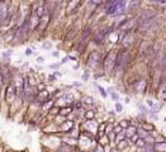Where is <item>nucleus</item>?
Listing matches in <instances>:
<instances>
[{"instance_id": "nucleus-17", "label": "nucleus", "mask_w": 166, "mask_h": 152, "mask_svg": "<svg viewBox=\"0 0 166 152\" xmlns=\"http://www.w3.org/2000/svg\"><path fill=\"white\" fill-rule=\"evenodd\" d=\"M10 55H12V51H9V52H4V53H3V57L7 58V57H10Z\"/></svg>"}, {"instance_id": "nucleus-22", "label": "nucleus", "mask_w": 166, "mask_h": 152, "mask_svg": "<svg viewBox=\"0 0 166 152\" xmlns=\"http://www.w3.org/2000/svg\"><path fill=\"white\" fill-rule=\"evenodd\" d=\"M91 2H93L94 4H99V3L102 2V0H91Z\"/></svg>"}, {"instance_id": "nucleus-14", "label": "nucleus", "mask_w": 166, "mask_h": 152, "mask_svg": "<svg viewBox=\"0 0 166 152\" xmlns=\"http://www.w3.org/2000/svg\"><path fill=\"white\" fill-rule=\"evenodd\" d=\"M82 80H84V81H88V80H89V73H88V72H85L84 75H82Z\"/></svg>"}, {"instance_id": "nucleus-3", "label": "nucleus", "mask_w": 166, "mask_h": 152, "mask_svg": "<svg viewBox=\"0 0 166 152\" xmlns=\"http://www.w3.org/2000/svg\"><path fill=\"white\" fill-rule=\"evenodd\" d=\"M156 152H166V142H155Z\"/></svg>"}, {"instance_id": "nucleus-15", "label": "nucleus", "mask_w": 166, "mask_h": 152, "mask_svg": "<svg viewBox=\"0 0 166 152\" xmlns=\"http://www.w3.org/2000/svg\"><path fill=\"white\" fill-rule=\"evenodd\" d=\"M48 80H51V83L56 81V75H50L48 76Z\"/></svg>"}, {"instance_id": "nucleus-25", "label": "nucleus", "mask_w": 166, "mask_h": 152, "mask_svg": "<svg viewBox=\"0 0 166 152\" xmlns=\"http://www.w3.org/2000/svg\"><path fill=\"white\" fill-rule=\"evenodd\" d=\"M109 114H110V115H115V112H114V110H110Z\"/></svg>"}, {"instance_id": "nucleus-24", "label": "nucleus", "mask_w": 166, "mask_h": 152, "mask_svg": "<svg viewBox=\"0 0 166 152\" xmlns=\"http://www.w3.org/2000/svg\"><path fill=\"white\" fill-rule=\"evenodd\" d=\"M58 55H60L58 52H53V53H52V56H53V57H58Z\"/></svg>"}, {"instance_id": "nucleus-26", "label": "nucleus", "mask_w": 166, "mask_h": 152, "mask_svg": "<svg viewBox=\"0 0 166 152\" xmlns=\"http://www.w3.org/2000/svg\"><path fill=\"white\" fill-rule=\"evenodd\" d=\"M163 120H165V122H166V117H165V119H163Z\"/></svg>"}, {"instance_id": "nucleus-20", "label": "nucleus", "mask_w": 166, "mask_h": 152, "mask_svg": "<svg viewBox=\"0 0 166 152\" xmlns=\"http://www.w3.org/2000/svg\"><path fill=\"white\" fill-rule=\"evenodd\" d=\"M67 60H68V56H67V57H63V58H62V61H61V65H62V63H66V62H67Z\"/></svg>"}, {"instance_id": "nucleus-6", "label": "nucleus", "mask_w": 166, "mask_h": 152, "mask_svg": "<svg viewBox=\"0 0 166 152\" xmlns=\"http://www.w3.org/2000/svg\"><path fill=\"white\" fill-rule=\"evenodd\" d=\"M141 2H142V0H132L131 4H129V10H133L134 8H137L141 4Z\"/></svg>"}, {"instance_id": "nucleus-5", "label": "nucleus", "mask_w": 166, "mask_h": 152, "mask_svg": "<svg viewBox=\"0 0 166 152\" xmlns=\"http://www.w3.org/2000/svg\"><path fill=\"white\" fill-rule=\"evenodd\" d=\"M142 127L147 131V132H152V131H155V125L153 124H151V123H147V122H142Z\"/></svg>"}, {"instance_id": "nucleus-10", "label": "nucleus", "mask_w": 166, "mask_h": 152, "mask_svg": "<svg viewBox=\"0 0 166 152\" xmlns=\"http://www.w3.org/2000/svg\"><path fill=\"white\" fill-rule=\"evenodd\" d=\"M70 112H71V108H70V107H67V108H63V109H61L60 114H61V115H67Z\"/></svg>"}, {"instance_id": "nucleus-11", "label": "nucleus", "mask_w": 166, "mask_h": 152, "mask_svg": "<svg viewBox=\"0 0 166 152\" xmlns=\"http://www.w3.org/2000/svg\"><path fill=\"white\" fill-rule=\"evenodd\" d=\"M85 118H86V119H89V120H90V119H93V118H94V112H93V110H88V112H86V114H85Z\"/></svg>"}, {"instance_id": "nucleus-12", "label": "nucleus", "mask_w": 166, "mask_h": 152, "mask_svg": "<svg viewBox=\"0 0 166 152\" xmlns=\"http://www.w3.org/2000/svg\"><path fill=\"white\" fill-rule=\"evenodd\" d=\"M119 124H121V125H122L123 128H128V127L131 125V123H129L128 120H126V119H123V120H121V122H119Z\"/></svg>"}, {"instance_id": "nucleus-2", "label": "nucleus", "mask_w": 166, "mask_h": 152, "mask_svg": "<svg viewBox=\"0 0 166 152\" xmlns=\"http://www.w3.org/2000/svg\"><path fill=\"white\" fill-rule=\"evenodd\" d=\"M134 88H136V90H137L138 93H145V91H146V81H145V80L136 81Z\"/></svg>"}, {"instance_id": "nucleus-13", "label": "nucleus", "mask_w": 166, "mask_h": 152, "mask_svg": "<svg viewBox=\"0 0 166 152\" xmlns=\"http://www.w3.org/2000/svg\"><path fill=\"white\" fill-rule=\"evenodd\" d=\"M153 3H157L160 5H166V0H152Z\"/></svg>"}, {"instance_id": "nucleus-21", "label": "nucleus", "mask_w": 166, "mask_h": 152, "mask_svg": "<svg viewBox=\"0 0 166 152\" xmlns=\"http://www.w3.org/2000/svg\"><path fill=\"white\" fill-rule=\"evenodd\" d=\"M50 67H51V68H58V67H60V63H58V65H51Z\"/></svg>"}, {"instance_id": "nucleus-7", "label": "nucleus", "mask_w": 166, "mask_h": 152, "mask_svg": "<svg viewBox=\"0 0 166 152\" xmlns=\"http://www.w3.org/2000/svg\"><path fill=\"white\" fill-rule=\"evenodd\" d=\"M136 146L138 147V148H143L145 146H146V141H145V138H138V141L136 142Z\"/></svg>"}, {"instance_id": "nucleus-16", "label": "nucleus", "mask_w": 166, "mask_h": 152, "mask_svg": "<svg viewBox=\"0 0 166 152\" xmlns=\"http://www.w3.org/2000/svg\"><path fill=\"white\" fill-rule=\"evenodd\" d=\"M37 62H38V63H43V62H44V58H43L42 56H38V57H37Z\"/></svg>"}, {"instance_id": "nucleus-4", "label": "nucleus", "mask_w": 166, "mask_h": 152, "mask_svg": "<svg viewBox=\"0 0 166 152\" xmlns=\"http://www.w3.org/2000/svg\"><path fill=\"white\" fill-rule=\"evenodd\" d=\"M108 94H110V96H112V99H113L114 102H118V100H119V94L115 93V91L113 90V88H109V89H108Z\"/></svg>"}, {"instance_id": "nucleus-19", "label": "nucleus", "mask_w": 166, "mask_h": 152, "mask_svg": "<svg viewBox=\"0 0 166 152\" xmlns=\"http://www.w3.org/2000/svg\"><path fill=\"white\" fill-rule=\"evenodd\" d=\"M147 104H148V105H150V107H151V108H152V107H153V105H155V103H153V102H152V100H150V99H148V100H147Z\"/></svg>"}, {"instance_id": "nucleus-8", "label": "nucleus", "mask_w": 166, "mask_h": 152, "mask_svg": "<svg viewBox=\"0 0 166 152\" xmlns=\"http://www.w3.org/2000/svg\"><path fill=\"white\" fill-rule=\"evenodd\" d=\"M98 90H99V93H100V95H102V96H103L104 99H105V98L108 96V93L105 91V89H104L103 86H100V85H98Z\"/></svg>"}, {"instance_id": "nucleus-1", "label": "nucleus", "mask_w": 166, "mask_h": 152, "mask_svg": "<svg viewBox=\"0 0 166 152\" xmlns=\"http://www.w3.org/2000/svg\"><path fill=\"white\" fill-rule=\"evenodd\" d=\"M127 7V2L126 0H117L113 4H110L107 9H105V14L107 15H121L122 13H124Z\"/></svg>"}, {"instance_id": "nucleus-9", "label": "nucleus", "mask_w": 166, "mask_h": 152, "mask_svg": "<svg viewBox=\"0 0 166 152\" xmlns=\"http://www.w3.org/2000/svg\"><path fill=\"white\" fill-rule=\"evenodd\" d=\"M115 112L117 113H122L123 112V105L121 103H118V102H115Z\"/></svg>"}, {"instance_id": "nucleus-23", "label": "nucleus", "mask_w": 166, "mask_h": 152, "mask_svg": "<svg viewBox=\"0 0 166 152\" xmlns=\"http://www.w3.org/2000/svg\"><path fill=\"white\" fill-rule=\"evenodd\" d=\"M43 47H44V48H50V47H51V43H46Z\"/></svg>"}, {"instance_id": "nucleus-18", "label": "nucleus", "mask_w": 166, "mask_h": 152, "mask_svg": "<svg viewBox=\"0 0 166 152\" xmlns=\"http://www.w3.org/2000/svg\"><path fill=\"white\" fill-rule=\"evenodd\" d=\"M32 53H33V51H32L31 48H27V49H26V55H27V56H31Z\"/></svg>"}]
</instances>
